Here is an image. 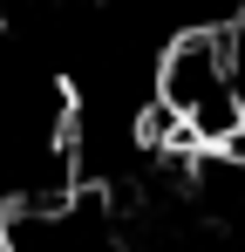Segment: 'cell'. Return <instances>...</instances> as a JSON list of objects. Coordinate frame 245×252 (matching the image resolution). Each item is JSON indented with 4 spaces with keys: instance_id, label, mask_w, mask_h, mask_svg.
Here are the masks:
<instances>
[{
    "instance_id": "1",
    "label": "cell",
    "mask_w": 245,
    "mask_h": 252,
    "mask_svg": "<svg viewBox=\"0 0 245 252\" xmlns=\"http://www.w3.org/2000/svg\"><path fill=\"white\" fill-rule=\"evenodd\" d=\"M75 89L0 28V205L48 211L75 191Z\"/></svg>"
},
{
    "instance_id": "2",
    "label": "cell",
    "mask_w": 245,
    "mask_h": 252,
    "mask_svg": "<svg viewBox=\"0 0 245 252\" xmlns=\"http://www.w3.org/2000/svg\"><path fill=\"white\" fill-rule=\"evenodd\" d=\"M150 102L177 123V136L191 150H239L245 109H239V82H232L225 28H184L163 48L157 75H150Z\"/></svg>"
},
{
    "instance_id": "3",
    "label": "cell",
    "mask_w": 245,
    "mask_h": 252,
    "mask_svg": "<svg viewBox=\"0 0 245 252\" xmlns=\"http://www.w3.org/2000/svg\"><path fill=\"white\" fill-rule=\"evenodd\" d=\"M225 48H232V82H239V109H245V21L225 34Z\"/></svg>"
}]
</instances>
